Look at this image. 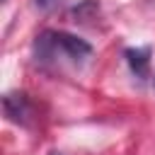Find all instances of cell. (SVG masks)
Wrapping results in <instances>:
<instances>
[{"label": "cell", "mask_w": 155, "mask_h": 155, "mask_svg": "<svg viewBox=\"0 0 155 155\" xmlns=\"http://www.w3.org/2000/svg\"><path fill=\"white\" fill-rule=\"evenodd\" d=\"M36 48L41 51L39 53L41 58L46 53H51V56L61 53L73 63H82L85 58L92 56V46L85 39H80L75 34H68V31H44L39 36V41H36Z\"/></svg>", "instance_id": "1"}, {"label": "cell", "mask_w": 155, "mask_h": 155, "mask_svg": "<svg viewBox=\"0 0 155 155\" xmlns=\"http://www.w3.org/2000/svg\"><path fill=\"white\" fill-rule=\"evenodd\" d=\"M2 107H5V116L15 124H27V119L31 114V104H29L27 94H22V92H7L2 97Z\"/></svg>", "instance_id": "2"}, {"label": "cell", "mask_w": 155, "mask_h": 155, "mask_svg": "<svg viewBox=\"0 0 155 155\" xmlns=\"http://www.w3.org/2000/svg\"><path fill=\"white\" fill-rule=\"evenodd\" d=\"M126 61L131 65V73L140 80L148 78V68H150V48L148 46H136V48H126Z\"/></svg>", "instance_id": "3"}, {"label": "cell", "mask_w": 155, "mask_h": 155, "mask_svg": "<svg viewBox=\"0 0 155 155\" xmlns=\"http://www.w3.org/2000/svg\"><path fill=\"white\" fill-rule=\"evenodd\" d=\"M48 2H51V0H36V5H41V7H46Z\"/></svg>", "instance_id": "4"}]
</instances>
